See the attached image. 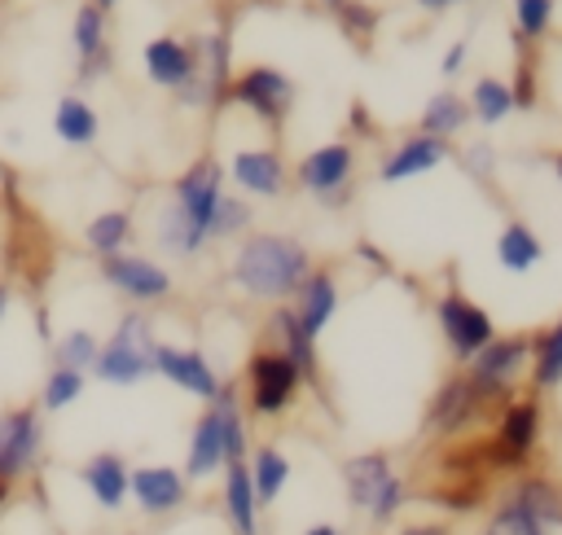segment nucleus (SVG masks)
<instances>
[{
	"instance_id": "f257e3e1",
	"label": "nucleus",
	"mask_w": 562,
	"mask_h": 535,
	"mask_svg": "<svg viewBox=\"0 0 562 535\" xmlns=\"http://www.w3.org/2000/svg\"><path fill=\"white\" fill-rule=\"evenodd\" d=\"M307 272H312L307 246L285 232H246L228 263V281L259 303H285Z\"/></svg>"
},
{
	"instance_id": "f03ea898",
	"label": "nucleus",
	"mask_w": 562,
	"mask_h": 535,
	"mask_svg": "<svg viewBox=\"0 0 562 535\" xmlns=\"http://www.w3.org/2000/svg\"><path fill=\"white\" fill-rule=\"evenodd\" d=\"M342 487H347V504L360 509L369 517V531H386L400 509L408 504V487L395 474L386 452H360L342 460Z\"/></svg>"
},
{
	"instance_id": "7ed1b4c3",
	"label": "nucleus",
	"mask_w": 562,
	"mask_h": 535,
	"mask_svg": "<svg viewBox=\"0 0 562 535\" xmlns=\"http://www.w3.org/2000/svg\"><path fill=\"white\" fill-rule=\"evenodd\" d=\"M154 325L145 311H123L119 325L110 329V338H101L92 377L105 386H140L145 377H154Z\"/></svg>"
},
{
	"instance_id": "20e7f679",
	"label": "nucleus",
	"mask_w": 562,
	"mask_h": 535,
	"mask_svg": "<svg viewBox=\"0 0 562 535\" xmlns=\"http://www.w3.org/2000/svg\"><path fill=\"white\" fill-rule=\"evenodd\" d=\"M44 460V412L35 403L0 408V478L22 487Z\"/></svg>"
},
{
	"instance_id": "39448f33",
	"label": "nucleus",
	"mask_w": 562,
	"mask_h": 535,
	"mask_svg": "<svg viewBox=\"0 0 562 535\" xmlns=\"http://www.w3.org/2000/svg\"><path fill=\"white\" fill-rule=\"evenodd\" d=\"M540 421H544L540 399H509V403L501 408L496 434L483 439V443H487V465H492V474H501V469L522 474V469H527V460H531V452H536V443H540Z\"/></svg>"
},
{
	"instance_id": "423d86ee",
	"label": "nucleus",
	"mask_w": 562,
	"mask_h": 535,
	"mask_svg": "<svg viewBox=\"0 0 562 535\" xmlns=\"http://www.w3.org/2000/svg\"><path fill=\"white\" fill-rule=\"evenodd\" d=\"M299 386H303V377L281 351L259 346L250 355V364H246V403H250L255 417H281L294 403Z\"/></svg>"
},
{
	"instance_id": "0eeeda50",
	"label": "nucleus",
	"mask_w": 562,
	"mask_h": 535,
	"mask_svg": "<svg viewBox=\"0 0 562 535\" xmlns=\"http://www.w3.org/2000/svg\"><path fill=\"white\" fill-rule=\"evenodd\" d=\"M97 272H101V281H105L114 294H123V298L136 303V307L162 303V298L171 294V285H176L171 272H167L158 259L136 254V250H119V254L97 259Z\"/></svg>"
},
{
	"instance_id": "6e6552de",
	"label": "nucleus",
	"mask_w": 562,
	"mask_h": 535,
	"mask_svg": "<svg viewBox=\"0 0 562 535\" xmlns=\"http://www.w3.org/2000/svg\"><path fill=\"white\" fill-rule=\"evenodd\" d=\"M501 399H509V395H501V390H483V386L470 382L465 373H461V377H448V382L435 390V399H430L426 430L439 434V439H452V434H461L483 408H492V403H501Z\"/></svg>"
},
{
	"instance_id": "1a4fd4ad",
	"label": "nucleus",
	"mask_w": 562,
	"mask_h": 535,
	"mask_svg": "<svg viewBox=\"0 0 562 535\" xmlns=\"http://www.w3.org/2000/svg\"><path fill=\"white\" fill-rule=\"evenodd\" d=\"M435 316H439V329H443V342L457 360H474L492 338H496V325L492 316L470 303L461 289H448L439 303H435Z\"/></svg>"
},
{
	"instance_id": "9d476101",
	"label": "nucleus",
	"mask_w": 562,
	"mask_h": 535,
	"mask_svg": "<svg viewBox=\"0 0 562 535\" xmlns=\"http://www.w3.org/2000/svg\"><path fill=\"white\" fill-rule=\"evenodd\" d=\"M127 500L145 513V517H171L189 504V478L176 465L149 460V465H132L127 474Z\"/></svg>"
},
{
	"instance_id": "9b49d317",
	"label": "nucleus",
	"mask_w": 562,
	"mask_h": 535,
	"mask_svg": "<svg viewBox=\"0 0 562 535\" xmlns=\"http://www.w3.org/2000/svg\"><path fill=\"white\" fill-rule=\"evenodd\" d=\"M224 171H220V162L211 158V153H202L198 162H189L180 175H176V184H171V202L184 210V219L193 224V232L206 241V228H211V215H215V202L224 197Z\"/></svg>"
},
{
	"instance_id": "f8f14e48",
	"label": "nucleus",
	"mask_w": 562,
	"mask_h": 535,
	"mask_svg": "<svg viewBox=\"0 0 562 535\" xmlns=\"http://www.w3.org/2000/svg\"><path fill=\"white\" fill-rule=\"evenodd\" d=\"M154 373L202 403H211L224 386V377L215 373V364L198 346H176V342H154Z\"/></svg>"
},
{
	"instance_id": "ddd939ff",
	"label": "nucleus",
	"mask_w": 562,
	"mask_h": 535,
	"mask_svg": "<svg viewBox=\"0 0 562 535\" xmlns=\"http://www.w3.org/2000/svg\"><path fill=\"white\" fill-rule=\"evenodd\" d=\"M527 360H531V338H527V333H496V338L470 360L465 377L479 382L483 390L509 395V386H514V377L527 368Z\"/></svg>"
},
{
	"instance_id": "4468645a",
	"label": "nucleus",
	"mask_w": 562,
	"mask_h": 535,
	"mask_svg": "<svg viewBox=\"0 0 562 535\" xmlns=\"http://www.w3.org/2000/svg\"><path fill=\"white\" fill-rule=\"evenodd\" d=\"M127 456L105 447V452H92L83 465H79V487L88 491V500L101 509V513H119L127 504Z\"/></svg>"
},
{
	"instance_id": "2eb2a0df",
	"label": "nucleus",
	"mask_w": 562,
	"mask_h": 535,
	"mask_svg": "<svg viewBox=\"0 0 562 535\" xmlns=\"http://www.w3.org/2000/svg\"><path fill=\"white\" fill-rule=\"evenodd\" d=\"M224 469V421H220V408L206 403L189 430V447H184V465L180 474L193 482H211L215 474Z\"/></svg>"
},
{
	"instance_id": "dca6fc26",
	"label": "nucleus",
	"mask_w": 562,
	"mask_h": 535,
	"mask_svg": "<svg viewBox=\"0 0 562 535\" xmlns=\"http://www.w3.org/2000/svg\"><path fill=\"white\" fill-rule=\"evenodd\" d=\"M220 509L233 535H259V500H255L246 460H228L220 469Z\"/></svg>"
},
{
	"instance_id": "f3484780",
	"label": "nucleus",
	"mask_w": 562,
	"mask_h": 535,
	"mask_svg": "<svg viewBox=\"0 0 562 535\" xmlns=\"http://www.w3.org/2000/svg\"><path fill=\"white\" fill-rule=\"evenodd\" d=\"M70 44H75V57H79V83L83 79H97L101 70H110V48H105V9L83 0L75 9V22H70Z\"/></svg>"
},
{
	"instance_id": "a211bd4d",
	"label": "nucleus",
	"mask_w": 562,
	"mask_h": 535,
	"mask_svg": "<svg viewBox=\"0 0 562 535\" xmlns=\"http://www.w3.org/2000/svg\"><path fill=\"white\" fill-rule=\"evenodd\" d=\"M290 79L281 75V70H272V66H250L246 75H237V83H233V96L246 105V110H255L259 118H281V110L290 105Z\"/></svg>"
},
{
	"instance_id": "6ab92c4d",
	"label": "nucleus",
	"mask_w": 562,
	"mask_h": 535,
	"mask_svg": "<svg viewBox=\"0 0 562 535\" xmlns=\"http://www.w3.org/2000/svg\"><path fill=\"white\" fill-rule=\"evenodd\" d=\"M294 316H299V329L316 342L321 333H325V325L334 320V311H338V285H334V276L321 268V272H307L303 276V285L294 289Z\"/></svg>"
},
{
	"instance_id": "aec40b11",
	"label": "nucleus",
	"mask_w": 562,
	"mask_h": 535,
	"mask_svg": "<svg viewBox=\"0 0 562 535\" xmlns=\"http://www.w3.org/2000/svg\"><path fill=\"white\" fill-rule=\"evenodd\" d=\"M140 61H145V75L158 83V88H184L189 75H193V48L176 35H158L140 48Z\"/></svg>"
},
{
	"instance_id": "412c9836",
	"label": "nucleus",
	"mask_w": 562,
	"mask_h": 535,
	"mask_svg": "<svg viewBox=\"0 0 562 535\" xmlns=\"http://www.w3.org/2000/svg\"><path fill=\"white\" fill-rule=\"evenodd\" d=\"M268 333L277 338V346H272V351H281V355L299 368V377H303V382H316V342L299 329L294 307L277 303V307L268 311Z\"/></svg>"
},
{
	"instance_id": "4be33fe9",
	"label": "nucleus",
	"mask_w": 562,
	"mask_h": 535,
	"mask_svg": "<svg viewBox=\"0 0 562 535\" xmlns=\"http://www.w3.org/2000/svg\"><path fill=\"white\" fill-rule=\"evenodd\" d=\"M509 500H518L527 513H536L549 531H562V487L549 474H514V482L505 487Z\"/></svg>"
},
{
	"instance_id": "5701e85b",
	"label": "nucleus",
	"mask_w": 562,
	"mask_h": 535,
	"mask_svg": "<svg viewBox=\"0 0 562 535\" xmlns=\"http://www.w3.org/2000/svg\"><path fill=\"white\" fill-rule=\"evenodd\" d=\"M228 171L255 197H277L281 184H285V167H281V158L272 149H237L233 162H228Z\"/></svg>"
},
{
	"instance_id": "b1692460",
	"label": "nucleus",
	"mask_w": 562,
	"mask_h": 535,
	"mask_svg": "<svg viewBox=\"0 0 562 535\" xmlns=\"http://www.w3.org/2000/svg\"><path fill=\"white\" fill-rule=\"evenodd\" d=\"M246 469H250V487H255L259 513H263V509H272V504L281 500V491L290 487V474H294L290 456H285L281 447H272V443H259V447L250 452Z\"/></svg>"
},
{
	"instance_id": "393cba45",
	"label": "nucleus",
	"mask_w": 562,
	"mask_h": 535,
	"mask_svg": "<svg viewBox=\"0 0 562 535\" xmlns=\"http://www.w3.org/2000/svg\"><path fill=\"white\" fill-rule=\"evenodd\" d=\"M351 175V145H321L299 162V180L312 193H334Z\"/></svg>"
},
{
	"instance_id": "a878e982",
	"label": "nucleus",
	"mask_w": 562,
	"mask_h": 535,
	"mask_svg": "<svg viewBox=\"0 0 562 535\" xmlns=\"http://www.w3.org/2000/svg\"><path fill=\"white\" fill-rule=\"evenodd\" d=\"M53 132H57L61 145L88 149V145L101 136V118H97V110H92L79 92H66V96L53 105Z\"/></svg>"
},
{
	"instance_id": "bb28decb",
	"label": "nucleus",
	"mask_w": 562,
	"mask_h": 535,
	"mask_svg": "<svg viewBox=\"0 0 562 535\" xmlns=\"http://www.w3.org/2000/svg\"><path fill=\"white\" fill-rule=\"evenodd\" d=\"M448 158V145L439 136H413L404 140L386 162H382V180H408V175H422L430 167H439Z\"/></svg>"
},
{
	"instance_id": "cd10ccee",
	"label": "nucleus",
	"mask_w": 562,
	"mask_h": 535,
	"mask_svg": "<svg viewBox=\"0 0 562 535\" xmlns=\"http://www.w3.org/2000/svg\"><path fill=\"white\" fill-rule=\"evenodd\" d=\"M426 500L452 517H470L492 500V478H443L439 487L426 491Z\"/></svg>"
},
{
	"instance_id": "c85d7f7f",
	"label": "nucleus",
	"mask_w": 562,
	"mask_h": 535,
	"mask_svg": "<svg viewBox=\"0 0 562 535\" xmlns=\"http://www.w3.org/2000/svg\"><path fill=\"white\" fill-rule=\"evenodd\" d=\"M132 232H136V228H132V210L114 206V210H101V215H92V219L83 224V246H88L97 259H105V254L127 250Z\"/></svg>"
},
{
	"instance_id": "c756f323",
	"label": "nucleus",
	"mask_w": 562,
	"mask_h": 535,
	"mask_svg": "<svg viewBox=\"0 0 562 535\" xmlns=\"http://www.w3.org/2000/svg\"><path fill=\"white\" fill-rule=\"evenodd\" d=\"M496 259H501L505 272H531L544 259V246L522 219H509L501 228V237H496Z\"/></svg>"
},
{
	"instance_id": "7c9ffc66",
	"label": "nucleus",
	"mask_w": 562,
	"mask_h": 535,
	"mask_svg": "<svg viewBox=\"0 0 562 535\" xmlns=\"http://www.w3.org/2000/svg\"><path fill=\"white\" fill-rule=\"evenodd\" d=\"M479 535H553V531H549L536 513H527L518 500H509V496L501 491V500H496L492 513L483 517Z\"/></svg>"
},
{
	"instance_id": "2f4dec72",
	"label": "nucleus",
	"mask_w": 562,
	"mask_h": 535,
	"mask_svg": "<svg viewBox=\"0 0 562 535\" xmlns=\"http://www.w3.org/2000/svg\"><path fill=\"white\" fill-rule=\"evenodd\" d=\"M154 241L167 250V254H198L206 241L193 232V224L184 219V210L176 202H167L158 215H154Z\"/></svg>"
},
{
	"instance_id": "473e14b6",
	"label": "nucleus",
	"mask_w": 562,
	"mask_h": 535,
	"mask_svg": "<svg viewBox=\"0 0 562 535\" xmlns=\"http://www.w3.org/2000/svg\"><path fill=\"white\" fill-rule=\"evenodd\" d=\"M531 382L536 390L562 386V320L549 325L540 338H531Z\"/></svg>"
},
{
	"instance_id": "72a5a7b5",
	"label": "nucleus",
	"mask_w": 562,
	"mask_h": 535,
	"mask_svg": "<svg viewBox=\"0 0 562 535\" xmlns=\"http://www.w3.org/2000/svg\"><path fill=\"white\" fill-rule=\"evenodd\" d=\"M97 351H101V338H97L92 329H83V325H75V329H66V333L53 338V364H57V368L92 373Z\"/></svg>"
},
{
	"instance_id": "f704fd0d",
	"label": "nucleus",
	"mask_w": 562,
	"mask_h": 535,
	"mask_svg": "<svg viewBox=\"0 0 562 535\" xmlns=\"http://www.w3.org/2000/svg\"><path fill=\"white\" fill-rule=\"evenodd\" d=\"M88 390V373H75V368H48L44 373V382H40V399H35V408L40 412H66L79 395Z\"/></svg>"
},
{
	"instance_id": "c9c22d12",
	"label": "nucleus",
	"mask_w": 562,
	"mask_h": 535,
	"mask_svg": "<svg viewBox=\"0 0 562 535\" xmlns=\"http://www.w3.org/2000/svg\"><path fill=\"white\" fill-rule=\"evenodd\" d=\"M470 118V105L457 96V92H435L430 101H426V110H422V136H448V132H457L461 123Z\"/></svg>"
},
{
	"instance_id": "e433bc0d",
	"label": "nucleus",
	"mask_w": 562,
	"mask_h": 535,
	"mask_svg": "<svg viewBox=\"0 0 562 535\" xmlns=\"http://www.w3.org/2000/svg\"><path fill=\"white\" fill-rule=\"evenodd\" d=\"M470 105H474L479 123H501L514 110V96H509V88L501 79H479L474 92H470Z\"/></svg>"
},
{
	"instance_id": "4c0bfd02",
	"label": "nucleus",
	"mask_w": 562,
	"mask_h": 535,
	"mask_svg": "<svg viewBox=\"0 0 562 535\" xmlns=\"http://www.w3.org/2000/svg\"><path fill=\"white\" fill-rule=\"evenodd\" d=\"M250 224V206L241 197H220L215 202V215H211V228H206V241H224V237H237L241 228Z\"/></svg>"
},
{
	"instance_id": "58836bf2",
	"label": "nucleus",
	"mask_w": 562,
	"mask_h": 535,
	"mask_svg": "<svg viewBox=\"0 0 562 535\" xmlns=\"http://www.w3.org/2000/svg\"><path fill=\"white\" fill-rule=\"evenodd\" d=\"M549 13H553V0H514V22L522 35H544Z\"/></svg>"
},
{
	"instance_id": "ea45409f",
	"label": "nucleus",
	"mask_w": 562,
	"mask_h": 535,
	"mask_svg": "<svg viewBox=\"0 0 562 535\" xmlns=\"http://www.w3.org/2000/svg\"><path fill=\"white\" fill-rule=\"evenodd\" d=\"M391 535H452V526L443 517H417V522H400Z\"/></svg>"
},
{
	"instance_id": "a19ab883",
	"label": "nucleus",
	"mask_w": 562,
	"mask_h": 535,
	"mask_svg": "<svg viewBox=\"0 0 562 535\" xmlns=\"http://www.w3.org/2000/svg\"><path fill=\"white\" fill-rule=\"evenodd\" d=\"M342 18H347V26H356V31H373V9H364V4H347L342 9Z\"/></svg>"
},
{
	"instance_id": "79ce46f5",
	"label": "nucleus",
	"mask_w": 562,
	"mask_h": 535,
	"mask_svg": "<svg viewBox=\"0 0 562 535\" xmlns=\"http://www.w3.org/2000/svg\"><path fill=\"white\" fill-rule=\"evenodd\" d=\"M461 61H465V44H452V48H448V57H443V75H457V70H461Z\"/></svg>"
},
{
	"instance_id": "37998d69",
	"label": "nucleus",
	"mask_w": 562,
	"mask_h": 535,
	"mask_svg": "<svg viewBox=\"0 0 562 535\" xmlns=\"http://www.w3.org/2000/svg\"><path fill=\"white\" fill-rule=\"evenodd\" d=\"M470 171H479V175L487 171V149H483V145H474V149H470Z\"/></svg>"
},
{
	"instance_id": "c03bdc74",
	"label": "nucleus",
	"mask_w": 562,
	"mask_h": 535,
	"mask_svg": "<svg viewBox=\"0 0 562 535\" xmlns=\"http://www.w3.org/2000/svg\"><path fill=\"white\" fill-rule=\"evenodd\" d=\"M13 496H18V487H13V482H4V478H0V513H4V509H9V504H13Z\"/></svg>"
},
{
	"instance_id": "a18cd8bd",
	"label": "nucleus",
	"mask_w": 562,
	"mask_h": 535,
	"mask_svg": "<svg viewBox=\"0 0 562 535\" xmlns=\"http://www.w3.org/2000/svg\"><path fill=\"white\" fill-rule=\"evenodd\" d=\"M303 535H342V531H338L334 522H312V526H307Z\"/></svg>"
},
{
	"instance_id": "49530a36",
	"label": "nucleus",
	"mask_w": 562,
	"mask_h": 535,
	"mask_svg": "<svg viewBox=\"0 0 562 535\" xmlns=\"http://www.w3.org/2000/svg\"><path fill=\"white\" fill-rule=\"evenodd\" d=\"M9 303H13V289L0 281V325H4V316H9Z\"/></svg>"
},
{
	"instance_id": "de8ad7c7",
	"label": "nucleus",
	"mask_w": 562,
	"mask_h": 535,
	"mask_svg": "<svg viewBox=\"0 0 562 535\" xmlns=\"http://www.w3.org/2000/svg\"><path fill=\"white\" fill-rule=\"evenodd\" d=\"M417 4H426V9H443V4H452V0H417Z\"/></svg>"
},
{
	"instance_id": "09e8293b",
	"label": "nucleus",
	"mask_w": 562,
	"mask_h": 535,
	"mask_svg": "<svg viewBox=\"0 0 562 535\" xmlns=\"http://www.w3.org/2000/svg\"><path fill=\"white\" fill-rule=\"evenodd\" d=\"M92 4H101V9H110V4H114V0H92Z\"/></svg>"
},
{
	"instance_id": "8fccbe9b",
	"label": "nucleus",
	"mask_w": 562,
	"mask_h": 535,
	"mask_svg": "<svg viewBox=\"0 0 562 535\" xmlns=\"http://www.w3.org/2000/svg\"><path fill=\"white\" fill-rule=\"evenodd\" d=\"M329 4H338V0H329Z\"/></svg>"
}]
</instances>
